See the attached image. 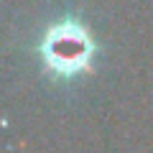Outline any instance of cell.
Instances as JSON below:
<instances>
[{"label": "cell", "instance_id": "1", "mask_svg": "<svg viewBox=\"0 0 153 153\" xmlns=\"http://www.w3.org/2000/svg\"><path fill=\"white\" fill-rule=\"evenodd\" d=\"M41 54L54 71L69 76L89 66L94 44L84 26H79L74 21H64L46 31L44 41H41Z\"/></svg>", "mask_w": 153, "mask_h": 153}]
</instances>
